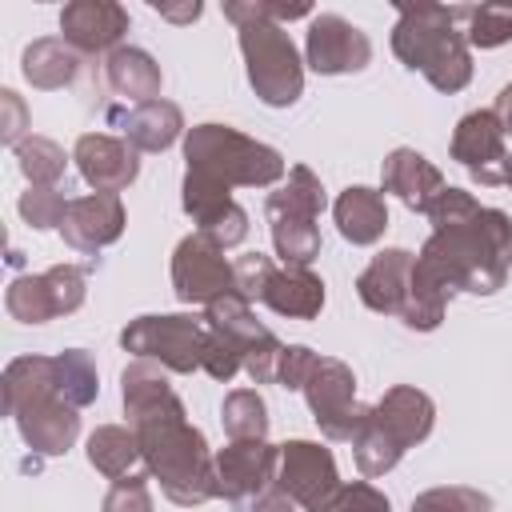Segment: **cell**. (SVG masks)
Instances as JSON below:
<instances>
[{
    "mask_svg": "<svg viewBox=\"0 0 512 512\" xmlns=\"http://www.w3.org/2000/svg\"><path fill=\"white\" fill-rule=\"evenodd\" d=\"M120 400L128 428L140 440V460L148 464V476L160 480V492L180 508L212 500L216 472L208 440L196 424H188V412L164 368L156 360H132L120 372Z\"/></svg>",
    "mask_w": 512,
    "mask_h": 512,
    "instance_id": "1",
    "label": "cell"
},
{
    "mask_svg": "<svg viewBox=\"0 0 512 512\" xmlns=\"http://www.w3.org/2000/svg\"><path fill=\"white\" fill-rule=\"evenodd\" d=\"M432 236L424 240L416 264H424L452 292L492 296L504 288L512 268V220L500 208H484L464 188H444L432 208Z\"/></svg>",
    "mask_w": 512,
    "mask_h": 512,
    "instance_id": "2",
    "label": "cell"
},
{
    "mask_svg": "<svg viewBox=\"0 0 512 512\" xmlns=\"http://www.w3.org/2000/svg\"><path fill=\"white\" fill-rule=\"evenodd\" d=\"M400 20L392 28V52L404 68L424 72L436 92H460L472 80L468 36L456 32V20H468L464 4H396Z\"/></svg>",
    "mask_w": 512,
    "mask_h": 512,
    "instance_id": "3",
    "label": "cell"
},
{
    "mask_svg": "<svg viewBox=\"0 0 512 512\" xmlns=\"http://www.w3.org/2000/svg\"><path fill=\"white\" fill-rule=\"evenodd\" d=\"M4 412L36 456H64L80 436V408L60 396L52 356H16L4 368Z\"/></svg>",
    "mask_w": 512,
    "mask_h": 512,
    "instance_id": "4",
    "label": "cell"
},
{
    "mask_svg": "<svg viewBox=\"0 0 512 512\" xmlns=\"http://www.w3.org/2000/svg\"><path fill=\"white\" fill-rule=\"evenodd\" d=\"M224 16L240 32V52L252 92L268 108H288L304 92V64L292 36L276 24L272 0H224Z\"/></svg>",
    "mask_w": 512,
    "mask_h": 512,
    "instance_id": "5",
    "label": "cell"
},
{
    "mask_svg": "<svg viewBox=\"0 0 512 512\" xmlns=\"http://www.w3.org/2000/svg\"><path fill=\"white\" fill-rule=\"evenodd\" d=\"M436 424V404L428 392L412 388V384H396L388 388L372 408L364 428L352 440V456L356 468L364 476H384L400 464V456L408 448H416L420 440H428Z\"/></svg>",
    "mask_w": 512,
    "mask_h": 512,
    "instance_id": "6",
    "label": "cell"
},
{
    "mask_svg": "<svg viewBox=\"0 0 512 512\" xmlns=\"http://www.w3.org/2000/svg\"><path fill=\"white\" fill-rule=\"evenodd\" d=\"M184 172L208 176L224 188H272L288 176L284 156L228 124H196L184 136Z\"/></svg>",
    "mask_w": 512,
    "mask_h": 512,
    "instance_id": "7",
    "label": "cell"
},
{
    "mask_svg": "<svg viewBox=\"0 0 512 512\" xmlns=\"http://www.w3.org/2000/svg\"><path fill=\"white\" fill-rule=\"evenodd\" d=\"M204 340H208V324L204 316H188V312H172V316H136L124 332H120V348L132 352L136 360H156L168 372H196L204 360Z\"/></svg>",
    "mask_w": 512,
    "mask_h": 512,
    "instance_id": "8",
    "label": "cell"
},
{
    "mask_svg": "<svg viewBox=\"0 0 512 512\" xmlns=\"http://www.w3.org/2000/svg\"><path fill=\"white\" fill-rule=\"evenodd\" d=\"M300 392H304V400L312 408L316 428L328 440H356V432L368 420V408L356 400V376H352V368L344 360L320 356Z\"/></svg>",
    "mask_w": 512,
    "mask_h": 512,
    "instance_id": "9",
    "label": "cell"
},
{
    "mask_svg": "<svg viewBox=\"0 0 512 512\" xmlns=\"http://www.w3.org/2000/svg\"><path fill=\"white\" fill-rule=\"evenodd\" d=\"M280 492H288L304 512H328L344 488L336 460L316 440H288L276 456V480Z\"/></svg>",
    "mask_w": 512,
    "mask_h": 512,
    "instance_id": "10",
    "label": "cell"
},
{
    "mask_svg": "<svg viewBox=\"0 0 512 512\" xmlns=\"http://www.w3.org/2000/svg\"><path fill=\"white\" fill-rule=\"evenodd\" d=\"M84 268L80 264H56L40 276H16L4 292V308L20 324H48L56 316H68L84 304Z\"/></svg>",
    "mask_w": 512,
    "mask_h": 512,
    "instance_id": "11",
    "label": "cell"
},
{
    "mask_svg": "<svg viewBox=\"0 0 512 512\" xmlns=\"http://www.w3.org/2000/svg\"><path fill=\"white\" fill-rule=\"evenodd\" d=\"M172 288L180 304H216L236 296V272L224 260V248L212 244L204 232H188L172 252Z\"/></svg>",
    "mask_w": 512,
    "mask_h": 512,
    "instance_id": "12",
    "label": "cell"
},
{
    "mask_svg": "<svg viewBox=\"0 0 512 512\" xmlns=\"http://www.w3.org/2000/svg\"><path fill=\"white\" fill-rule=\"evenodd\" d=\"M204 324L232 340V348H236L240 360H244V372H248L256 384H272V380H276L284 344L272 336V328H264V324L252 316V308H248V300H244L240 292H236V296H224V300H216V304H208V308H204Z\"/></svg>",
    "mask_w": 512,
    "mask_h": 512,
    "instance_id": "13",
    "label": "cell"
},
{
    "mask_svg": "<svg viewBox=\"0 0 512 512\" xmlns=\"http://www.w3.org/2000/svg\"><path fill=\"white\" fill-rule=\"evenodd\" d=\"M504 124L492 108L468 112L456 132H452V160L460 168H468L472 180H480L484 188H496L508 180V148H504Z\"/></svg>",
    "mask_w": 512,
    "mask_h": 512,
    "instance_id": "14",
    "label": "cell"
},
{
    "mask_svg": "<svg viewBox=\"0 0 512 512\" xmlns=\"http://www.w3.org/2000/svg\"><path fill=\"white\" fill-rule=\"evenodd\" d=\"M304 56H308V68L320 72V76H348V72L368 68L372 40L352 20H344L340 12H320L308 24Z\"/></svg>",
    "mask_w": 512,
    "mask_h": 512,
    "instance_id": "15",
    "label": "cell"
},
{
    "mask_svg": "<svg viewBox=\"0 0 512 512\" xmlns=\"http://www.w3.org/2000/svg\"><path fill=\"white\" fill-rule=\"evenodd\" d=\"M276 456H280V448H272L268 440H228L212 456L216 496L228 500V504L260 496L276 480Z\"/></svg>",
    "mask_w": 512,
    "mask_h": 512,
    "instance_id": "16",
    "label": "cell"
},
{
    "mask_svg": "<svg viewBox=\"0 0 512 512\" xmlns=\"http://www.w3.org/2000/svg\"><path fill=\"white\" fill-rule=\"evenodd\" d=\"M184 212L196 220V232H204L224 252L248 236V212L232 200V188H224L208 176L184 172Z\"/></svg>",
    "mask_w": 512,
    "mask_h": 512,
    "instance_id": "17",
    "label": "cell"
},
{
    "mask_svg": "<svg viewBox=\"0 0 512 512\" xmlns=\"http://www.w3.org/2000/svg\"><path fill=\"white\" fill-rule=\"evenodd\" d=\"M128 32V8L116 0H72L60 12V40L72 44L80 56L116 52Z\"/></svg>",
    "mask_w": 512,
    "mask_h": 512,
    "instance_id": "18",
    "label": "cell"
},
{
    "mask_svg": "<svg viewBox=\"0 0 512 512\" xmlns=\"http://www.w3.org/2000/svg\"><path fill=\"white\" fill-rule=\"evenodd\" d=\"M72 160L84 176V184H92L96 192H124L136 172H140V160H136V148L120 136H108V132H84L72 148Z\"/></svg>",
    "mask_w": 512,
    "mask_h": 512,
    "instance_id": "19",
    "label": "cell"
},
{
    "mask_svg": "<svg viewBox=\"0 0 512 512\" xmlns=\"http://www.w3.org/2000/svg\"><path fill=\"white\" fill-rule=\"evenodd\" d=\"M124 232V204L116 192H92V196H76L68 204V216L60 224V236L68 248L76 252H100L108 244H116Z\"/></svg>",
    "mask_w": 512,
    "mask_h": 512,
    "instance_id": "20",
    "label": "cell"
},
{
    "mask_svg": "<svg viewBox=\"0 0 512 512\" xmlns=\"http://www.w3.org/2000/svg\"><path fill=\"white\" fill-rule=\"evenodd\" d=\"M412 268L416 256L408 248H384L372 256V264L356 276V296L364 300V308L384 312V316H400L408 304V284H412Z\"/></svg>",
    "mask_w": 512,
    "mask_h": 512,
    "instance_id": "21",
    "label": "cell"
},
{
    "mask_svg": "<svg viewBox=\"0 0 512 512\" xmlns=\"http://www.w3.org/2000/svg\"><path fill=\"white\" fill-rule=\"evenodd\" d=\"M380 184H384V192H392L404 208L424 212V216H428L432 200L448 188L444 176H440V168H436L428 156H420L416 148H392V152L384 156Z\"/></svg>",
    "mask_w": 512,
    "mask_h": 512,
    "instance_id": "22",
    "label": "cell"
},
{
    "mask_svg": "<svg viewBox=\"0 0 512 512\" xmlns=\"http://www.w3.org/2000/svg\"><path fill=\"white\" fill-rule=\"evenodd\" d=\"M108 120L120 128V140H128L136 152H164L184 132V112L164 96L148 104H132L124 112H108Z\"/></svg>",
    "mask_w": 512,
    "mask_h": 512,
    "instance_id": "23",
    "label": "cell"
},
{
    "mask_svg": "<svg viewBox=\"0 0 512 512\" xmlns=\"http://www.w3.org/2000/svg\"><path fill=\"white\" fill-rule=\"evenodd\" d=\"M260 304H268L276 316H288V320H312V316H320V308H324V280L316 276V272H308V268H292V264H284V268H268V276H264V284H260V296H256Z\"/></svg>",
    "mask_w": 512,
    "mask_h": 512,
    "instance_id": "24",
    "label": "cell"
},
{
    "mask_svg": "<svg viewBox=\"0 0 512 512\" xmlns=\"http://www.w3.org/2000/svg\"><path fill=\"white\" fill-rule=\"evenodd\" d=\"M332 216H336V228L348 244L356 248H368L384 236L388 228V204H384V192L376 188H364V184H352L336 196L332 204Z\"/></svg>",
    "mask_w": 512,
    "mask_h": 512,
    "instance_id": "25",
    "label": "cell"
},
{
    "mask_svg": "<svg viewBox=\"0 0 512 512\" xmlns=\"http://www.w3.org/2000/svg\"><path fill=\"white\" fill-rule=\"evenodd\" d=\"M104 80H108V88H112L116 96L136 100V104L160 100V88H164L160 64H156L144 48H132V44H120L116 52H108V60H104Z\"/></svg>",
    "mask_w": 512,
    "mask_h": 512,
    "instance_id": "26",
    "label": "cell"
},
{
    "mask_svg": "<svg viewBox=\"0 0 512 512\" xmlns=\"http://www.w3.org/2000/svg\"><path fill=\"white\" fill-rule=\"evenodd\" d=\"M20 72L32 88L40 92H56V88H68L80 72V52L72 44H64L60 36H44V40H32L20 56Z\"/></svg>",
    "mask_w": 512,
    "mask_h": 512,
    "instance_id": "27",
    "label": "cell"
},
{
    "mask_svg": "<svg viewBox=\"0 0 512 512\" xmlns=\"http://www.w3.org/2000/svg\"><path fill=\"white\" fill-rule=\"evenodd\" d=\"M140 460V440L132 428H120V424H100L92 436H88V464L108 476V480H120L128 476V468Z\"/></svg>",
    "mask_w": 512,
    "mask_h": 512,
    "instance_id": "28",
    "label": "cell"
},
{
    "mask_svg": "<svg viewBox=\"0 0 512 512\" xmlns=\"http://www.w3.org/2000/svg\"><path fill=\"white\" fill-rule=\"evenodd\" d=\"M272 224V244L276 256L292 268H308L320 256V228L308 216H288V212H268Z\"/></svg>",
    "mask_w": 512,
    "mask_h": 512,
    "instance_id": "29",
    "label": "cell"
},
{
    "mask_svg": "<svg viewBox=\"0 0 512 512\" xmlns=\"http://www.w3.org/2000/svg\"><path fill=\"white\" fill-rule=\"evenodd\" d=\"M324 204H328V196H324V184L316 180V172H312V168H304V164H296V168L288 172V180L268 196L264 212H288V216L320 220Z\"/></svg>",
    "mask_w": 512,
    "mask_h": 512,
    "instance_id": "30",
    "label": "cell"
},
{
    "mask_svg": "<svg viewBox=\"0 0 512 512\" xmlns=\"http://www.w3.org/2000/svg\"><path fill=\"white\" fill-rule=\"evenodd\" d=\"M52 372H56V388L72 408H88L100 396V376L96 364L84 348H64L52 356Z\"/></svg>",
    "mask_w": 512,
    "mask_h": 512,
    "instance_id": "31",
    "label": "cell"
},
{
    "mask_svg": "<svg viewBox=\"0 0 512 512\" xmlns=\"http://www.w3.org/2000/svg\"><path fill=\"white\" fill-rule=\"evenodd\" d=\"M220 420L228 440H264L268 436V404L256 388H236L220 404Z\"/></svg>",
    "mask_w": 512,
    "mask_h": 512,
    "instance_id": "32",
    "label": "cell"
},
{
    "mask_svg": "<svg viewBox=\"0 0 512 512\" xmlns=\"http://www.w3.org/2000/svg\"><path fill=\"white\" fill-rule=\"evenodd\" d=\"M12 152H16V164L32 188H56V180L64 176V164H68L64 148L48 136H24Z\"/></svg>",
    "mask_w": 512,
    "mask_h": 512,
    "instance_id": "33",
    "label": "cell"
},
{
    "mask_svg": "<svg viewBox=\"0 0 512 512\" xmlns=\"http://www.w3.org/2000/svg\"><path fill=\"white\" fill-rule=\"evenodd\" d=\"M408 512H492V500L480 488H464V484H444V488H428L412 500Z\"/></svg>",
    "mask_w": 512,
    "mask_h": 512,
    "instance_id": "34",
    "label": "cell"
},
{
    "mask_svg": "<svg viewBox=\"0 0 512 512\" xmlns=\"http://www.w3.org/2000/svg\"><path fill=\"white\" fill-rule=\"evenodd\" d=\"M512 40V4H480L468 12V44L500 48Z\"/></svg>",
    "mask_w": 512,
    "mask_h": 512,
    "instance_id": "35",
    "label": "cell"
},
{
    "mask_svg": "<svg viewBox=\"0 0 512 512\" xmlns=\"http://www.w3.org/2000/svg\"><path fill=\"white\" fill-rule=\"evenodd\" d=\"M68 204H72V200H64L60 188H28L16 208H20V216H24L32 228L48 232V228H60V224H64Z\"/></svg>",
    "mask_w": 512,
    "mask_h": 512,
    "instance_id": "36",
    "label": "cell"
},
{
    "mask_svg": "<svg viewBox=\"0 0 512 512\" xmlns=\"http://www.w3.org/2000/svg\"><path fill=\"white\" fill-rule=\"evenodd\" d=\"M100 512H156L152 508V488H148V476H120L112 480Z\"/></svg>",
    "mask_w": 512,
    "mask_h": 512,
    "instance_id": "37",
    "label": "cell"
},
{
    "mask_svg": "<svg viewBox=\"0 0 512 512\" xmlns=\"http://www.w3.org/2000/svg\"><path fill=\"white\" fill-rule=\"evenodd\" d=\"M200 368L212 376V380H232L240 368H244V360H240V352L232 348V340L228 336H220L216 328H208V340H204V360H200Z\"/></svg>",
    "mask_w": 512,
    "mask_h": 512,
    "instance_id": "38",
    "label": "cell"
},
{
    "mask_svg": "<svg viewBox=\"0 0 512 512\" xmlns=\"http://www.w3.org/2000/svg\"><path fill=\"white\" fill-rule=\"evenodd\" d=\"M316 360H320V356H316L308 344H284V352H280V368H276V384L288 388V392H300L304 380L312 376Z\"/></svg>",
    "mask_w": 512,
    "mask_h": 512,
    "instance_id": "39",
    "label": "cell"
},
{
    "mask_svg": "<svg viewBox=\"0 0 512 512\" xmlns=\"http://www.w3.org/2000/svg\"><path fill=\"white\" fill-rule=\"evenodd\" d=\"M328 512H392V508H388V496L380 488H372L364 480H352V484L340 488V496Z\"/></svg>",
    "mask_w": 512,
    "mask_h": 512,
    "instance_id": "40",
    "label": "cell"
},
{
    "mask_svg": "<svg viewBox=\"0 0 512 512\" xmlns=\"http://www.w3.org/2000/svg\"><path fill=\"white\" fill-rule=\"evenodd\" d=\"M24 136H28V108L12 88H4L0 92V140L16 148Z\"/></svg>",
    "mask_w": 512,
    "mask_h": 512,
    "instance_id": "41",
    "label": "cell"
},
{
    "mask_svg": "<svg viewBox=\"0 0 512 512\" xmlns=\"http://www.w3.org/2000/svg\"><path fill=\"white\" fill-rule=\"evenodd\" d=\"M248 512H296V500L272 484V488H264L260 496H252V508H248Z\"/></svg>",
    "mask_w": 512,
    "mask_h": 512,
    "instance_id": "42",
    "label": "cell"
},
{
    "mask_svg": "<svg viewBox=\"0 0 512 512\" xmlns=\"http://www.w3.org/2000/svg\"><path fill=\"white\" fill-rule=\"evenodd\" d=\"M152 12H160V16L172 20V24H192L204 8H200L196 0H188V4H160V0H152Z\"/></svg>",
    "mask_w": 512,
    "mask_h": 512,
    "instance_id": "43",
    "label": "cell"
},
{
    "mask_svg": "<svg viewBox=\"0 0 512 512\" xmlns=\"http://www.w3.org/2000/svg\"><path fill=\"white\" fill-rule=\"evenodd\" d=\"M492 112L500 116L504 132H512V84H504V88H500V96H496V108H492Z\"/></svg>",
    "mask_w": 512,
    "mask_h": 512,
    "instance_id": "44",
    "label": "cell"
},
{
    "mask_svg": "<svg viewBox=\"0 0 512 512\" xmlns=\"http://www.w3.org/2000/svg\"><path fill=\"white\" fill-rule=\"evenodd\" d=\"M504 184H508V188H512V160H508V180H504Z\"/></svg>",
    "mask_w": 512,
    "mask_h": 512,
    "instance_id": "45",
    "label": "cell"
}]
</instances>
